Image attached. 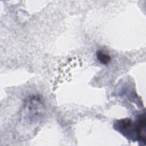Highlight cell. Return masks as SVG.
<instances>
[{"mask_svg": "<svg viewBox=\"0 0 146 146\" xmlns=\"http://www.w3.org/2000/svg\"><path fill=\"white\" fill-rule=\"evenodd\" d=\"M115 128L123 134L125 137L134 140V138L137 140V133L136 125L129 118H125L117 121L114 125Z\"/></svg>", "mask_w": 146, "mask_h": 146, "instance_id": "6da1fadb", "label": "cell"}, {"mask_svg": "<svg viewBox=\"0 0 146 146\" xmlns=\"http://www.w3.org/2000/svg\"><path fill=\"white\" fill-rule=\"evenodd\" d=\"M96 57L99 62L103 64H107L111 60L110 56L103 52V51H98L96 53Z\"/></svg>", "mask_w": 146, "mask_h": 146, "instance_id": "3957f363", "label": "cell"}, {"mask_svg": "<svg viewBox=\"0 0 146 146\" xmlns=\"http://www.w3.org/2000/svg\"><path fill=\"white\" fill-rule=\"evenodd\" d=\"M145 122V117L144 114L139 115L135 122L136 129L137 140L141 142H143L144 143H145L146 138Z\"/></svg>", "mask_w": 146, "mask_h": 146, "instance_id": "7a4b0ae2", "label": "cell"}]
</instances>
